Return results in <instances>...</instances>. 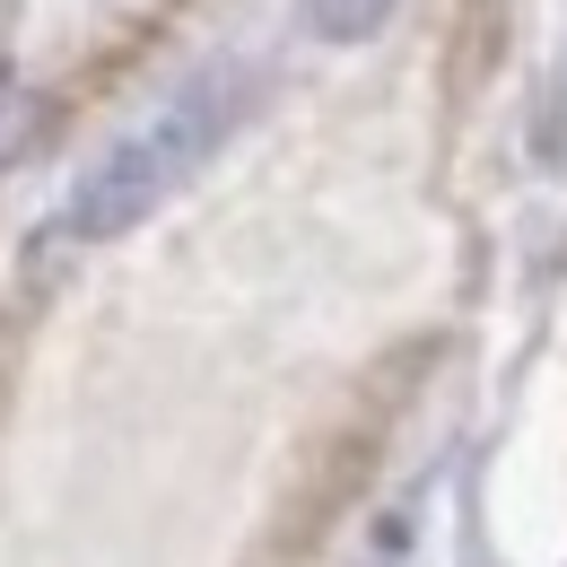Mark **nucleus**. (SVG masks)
<instances>
[{
	"label": "nucleus",
	"instance_id": "obj_1",
	"mask_svg": "<svg viewBox=\"0 0 567 567\" xmlns=\"http://www.w3.org/2000/svg\"><path fill=\"white\" fill-rule=\"evenodd\" d=\"M245 114V71H202L193 87H175L132 141H114L71 193V236H132L202 157H210Z\"/></svg>",
	"mask_w": 567,
	"mask_h": 567
},
{
	"label": "nucleus",
	"instance_id": "obj_2",
	"mask_svg": "<svg viewBox=\"0 0 567 567\" xmlns=\"http://www.w3.org/2000/svg\"><path fill=\"white\" fill-rule=\"evenodd\" d=\"M384 18H393V0H306V27L323 44H367Z\"/></svg>",
	"mask_w": 567,
	"mask_h": 567
},
{
	"label": "nucleus",
	"instance_id": "obj_3",
	"mask_svg": "<svg viewBox=\"0 0 567 567\" xmlns=\"http://www.w3.org/2000/svg\"><path fill=\"white\" fill-rule=\"evenodd\" d=\"M27 132H35V96H27V79L0 71V166L27 148Z\"/></svg>",
	"mask_w": 567,
	"mask_h": 567
}]
</instances>
